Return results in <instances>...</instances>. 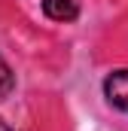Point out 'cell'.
<instances>
[{
    "label": "cell",
    "mask_w": 128,
    "mask_h": 131,
    "mask_svg": "<svg viewBox=\"0 0 128 131\" xmlns=\"http://www.w3.org/2000/svg\"><path fill=\"white\" fill-rule=\"evenodd\" d=\"M104 98L110 101V107L128 113V67L113 70V73L104 79Z\"/></svg>",
    "instance_id": "cell-1"
},
{
    "label": "cell",
    "mask_w": 128,
    "mask_h": 131,
    "mask_svg": "<svg viewBox=\"0 0 128 131\" xmlns=\"http://www.w3.org/2000/svg\"><path fill=\"white\" fill-rule=\"evenodd\" d=\"M43 15L52 21H73L79 15V3L76 0H43Z\"/></svg>",
    "instance_id": "cell-2"
},
{
    "label": "cell",
    "mask_w": 128,
    "mask_h": 131,
    "mask_svg": "<svg viewBox=\"0 0 128 131\" xmlns=\"http://www.w3.org/2000/svg\"><path fill=\"white\" fill-rule=\"evenodd\" d=\"M12 89H15V73H12V67L0 58V101L9 98V92H12Z\"/></svg>",
    "instance_id": "cell-3"
},
{
    "label": "cell",
    "mask_w": 128,
    "mask_h": 131,
    "mask_svg": "<svg viewBox=\"0 0 128 131\" xmlns=\"http://www.w3.org/2000/svg\"><path fill=\"white\" fill-rule=\"evenodd\" d=\"M0 131H12V128H6V125H3V122H0Z\"/></svg>",
    "instance_id": "cell-4"
}]
</instances>
